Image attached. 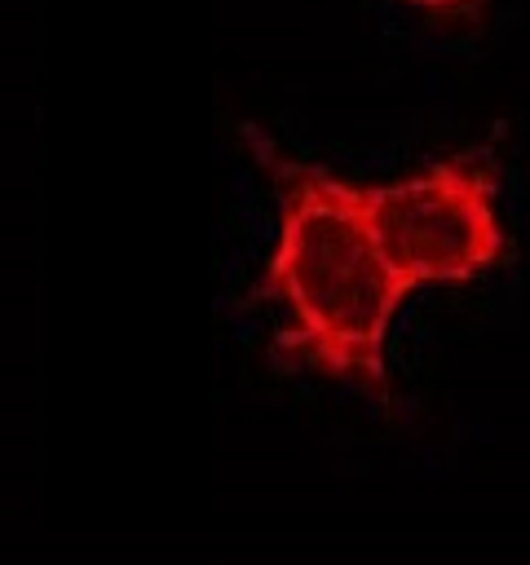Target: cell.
<instances>
[{"label":"cell","mask_w":530,"mask_h":565,"mask_svg":"<svg viewBox=\"0 0 530 565\" xmlns=\"http://www.w3.org/2000/svg\"><path fill=\"white\" fill-rule=\"evenodd\" d=\"M406 4H420V9H433V13H451V9H464L473 0H406Z\"/></svg>","instance_id":"obj_3"},{"label":"cell","mask_w":530,"mask_h":565,"mask_svg":"<svg viewBox=\"0 0 530 565\" xmlns=\"http://www.w3.org/2000/svg\"><path fill=\"white\" fill-rule=\"evenodd\" d=\"M243 137L278 190V247L269 260V287L292 318L283 349L300 353L327 375L353 380L384 402V344L411 287L380 247L367 185H353L318 163L287 159L252 124H243Z\"/></svg>","instance_id":"obj_1"},{"label":"cell","mask_w":530,"mask_h":565,"mask_svg":"<svg viewBox=\"0 0 530 565\" xmlns=\"http://www.w3.org/2000/svg\"><path fill=\"white\" fill-rule=\"evenodd\" d=\"M367 207L389 265L411 291L473 282L508 252L495 181L464 154L389 185H367Z\"/></svg>","instance_id":"obj_2"}]
</instances>
